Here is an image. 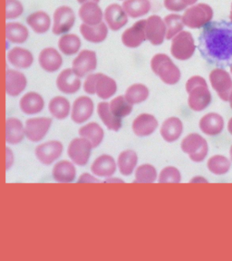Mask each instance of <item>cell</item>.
I'll use <instances>...</instances> for the list:
<instances>
[{
    "mask_svg": "<svg viewBox=\"0 0 232 261\" xmlns=\"http://www.w3.org/2000/svg\"><path fill=\"white\" fill-rule=\"evenodd\" d=\"M93 146L87 139L74 138L71 141L67 153L73 163L79 166H85L89 162Z\"/></svg>",
    "mask_w": 232,
    "mask_h": 261,
    "instance_id": "30bf717a",
    "label": "cell"
},
{
    "mask_svg": "<svg viewBox=\"0 0 232 261\" xmlns=\"http://www.w3.org/2000/svg\"><path fill=\"white\" fill-rule=\"evenodd\" d=\"M105 182L106 184H108V182H123L122 181V179H114V178H109V179H106L105 180Z\"/></svg>",
    "mask_w": 232,
    "mask_h": 261,
    "instance_id": "681fc988",
    "label": "cell"
},
{
    "mask_svg": "<svg viewBox=\"0 0 232 261\" xmlns=\"http://www.w3.org/2000/svg\"><path fill=\"white\" fill-rule=\"evenodd\" d=\"M27 23L37 34H45L51 28V18L45 11L33 12L27 17Z\"/></svg>",
    "mask_w": 232,
    "mask_h": 261,
    "instance_id": "4dcf8cb0",
    "label": "cell"
},
{
    "mask_svg": "<svg viewBox=\"0 0 232 261\" xmlns=\"http://www.w3.org/2000/svg\"><path fill=\"white\" fill-rule=\"evenodd\" d=\"M24 13V6L19 0H6L7 20L16 19Z\"/></svg>",
    "mask_w": 232,
    "mask_h": 261,
    "instance_id": "f6af8a7d",
    "label": "cell"
},
{
    "mask_svg": "<svg viewBox=\"0 0 232 261\" xmlns=\"http://www.w3.org/2000/svg\"><path fill=\"white\" fill-rule=\"evenodd\" d=\"M79 135L83 138L87 139L89 141L93 148L99 146L104 140L105 133L96 122H90L86 125L80 128Z\"/></svg>",
    "mask_w": 232,
    "mask_h": 261,
    "instance_id": "836d02e7",
    "label": "cell"
},
{
    "mask_svg": "<svg viewBox=\"0 0 232 261\" xmlns=\"http://www.w3.org/2000/svg\"><path fill=\"white\" fill-rule=\"evenodd\" d=\"M96 178H94V176L90 175L89 173H84L83 175L78 179V184H83V182H98Z\"/></svg>",
    "mask_w": 232,
    "mask_h": 261,
    "instance_id": "7dc6e473",
    "label": "cell"
},
{
    "mask_svg": "<svg viewBox=\"0 0 232 261\" xmlns=\"http://www.w3.org/2000/svg\"><path fill=\"white\" fill-rule=\"evenodd\" d=\"M79 16L81 20L86 24L89 25H95L102 22V9L98 6L97 3L94 2H87L85 4H82L81 8L79 9Z\"/></svg>",
    "mask_w": 232,
    "mask_h": 261,
    "instance_id": "484cf974",
    "label": "cell"
},
{
    "mask_svg": "<svg viewBox=\"0 0 232 261\" xmlns=\"http://www.w3.org/2000/svg\"><path fill=\"white\" fill-rule=\"evenodd\" d=\"M213 17V10L207 4H198L188 8L183 16L184 24L190 29L203 28Z\"/></svg>",
    "mask_w": 232,
    "mask_h": 261,
    "instance_id": "5b68a950",
    "label": "cell"
},
{
    "mask_svg": "<svg viewBox=\"0 0 232 261\" xmlns=\"http://www.w3.org/2000/svg\"><path fill=\"white\" fill-rule=\"evenodd\" d=\"M64 146L58 141H50L37 147L36 156L44 165H50L61 157Z\"/></svg>",
    "mask_w": 232,
    "mask_h": 261,
    "instance_id": "4fadbf2b",
    "label": "cell"
},
{
    "mask_svg": "<svg viewBox=\"0 0 232 261\" xmlns=\"http://www.w3.org/2000/svg\"><path fill=\"white\" fill-rule=\"evenodd\" d=\"M41 68L47 73H55L60 69L63 65L61 55L54 47H46L41 51L38 57Z\"/></svg>",
    "mask_w": 232,
    "mask_h": 261,
    "instance_id": "d6986e66",
    "label": "cell"
},
{
    "mask_svg": "<svg viewBox=\"0 0 232 261\" xmlns=\"http://www.w3.org/2000/svg\"><path fill=\"white\" fill-rule=\"evenodd\" d=\"M48 109L50 114L55 118L64 120L70 114L71 106L67 99L63 96H56L49 102Z\"/></svg>",
    "mask_w": 232,
    "mask_h": 261,
    "instance_id": "74e56055",
    "label": "cell"
},
{
    "mask_svg": "<svg viewBox=\"0 0 232 261\" xmlns=\"http://www.w3.org/2000/svg\"><path fill=\"white\" fill-rule=\"evenodd\" d=\"M164 23L166 25V38L168 40L173 38L177 34L182 32L184 29L183 16L177 14H171L165 16Z\"/></svg>",
    "mask_w": 232,
    "mask_h": 261,
    "instance_id": "ab89813d",
    "label": "cell"
},
{
    "mask_svg": "<svg viewBox=\"0 0 232 261\" xmlns=\"http://www.w3.org/2000/svg\"><path fill=\"white\" fill-rule=\"evenodd\" d=\"M137 163L138 156L135 151L132 150H127L121 152L117 160L119 171L121 174L124 176L131 175L134 172Z\"/></svg>",
    "mask_w": 232,
    "mask_h": 261,
    "instance_id": "d590c367",
    "label": "cell"
},
{
    "mask_svg": "<svg viewBox=\"0 0 232 261\" xmlns=\"http://www.w3.org/2000/svg\"><path fill=\"white\" fill-rule=\"evenodd\" d=\"M157 179V171L151 164H143L135 171V182L152 184Z\"/></svg>",
    "mask_w": 232,
    "mask_h": 261,
    "instance_id": "7bdbcfd3",
    "label": "cell"
},
{
    "mask_svg": "<svg viewBox=\"0 0 232 261\" xmlns=\"http://www.w3.org/2000/svg\"><path fill=\"white\" fill-rule=\"evenodd\" d=\"M132 127L135 135L146 137L154 133L158 127V121L151 114H140L135 119Z\"/></svg>",
    "mask_w": 232,
    "mask_h": 261,
    "instance_id": "44dd1931",
    "label": "cell"
},
{
    "mask_svg": "<svg viewBox=\"0 0 232 261\" xmlns=\"http://www.w3.org/2000/svg\"><path fill=\"white\" fill-rule=\"evenodd\" d=\"M230 72H231L232 73V64L230 65Z\"/></svg>",
    "mask_w": 232,
    "mask_h": 261,
    "instance_id": "680465c9",
    "label": "cell"
},
{
    "mask_svg": "<svg viewBox=\"0 0 232 261\" xmlns=\"http://www.w3.org/2000/svg\"><path fill=\"white\" fill-rule=\"evenodd\" d=\"M73 70L78 77H84L87 73L93 72L97 66L96 53L92 50H83L78 54V57L73 59Z\"/></svg>",
    "mask_w": 232,
    "mask_h": 261,
    "instance_id": "7c38bea8",
    "label": "cell"
},
{
    "mask_svg": "<svg viewBox=\"0 0 232 261\" xmlns=\"http://www.w3.org/2000/svg\"><path fill=\"white\" fill-rule=\"evenodd\" d=\"M84 90L86 94H97L98 97L107 100L115 94L117 85L113 78L104 73H91L85 81Z\"/></svg>",
    "mask_w": 232,
    "mask_h": 261,
    "instance_id": "3957f363",
    "label": "cell"
},
{
    "mask_svg": "<svg viewBox=\"0 0 232 261\" xmlns=\"http://www.w3.org/2000/svg\"><path fill=\"white\" fill-rule=\"evenodd\" d=\"M94 102L88 96H80L73 102L71 118L78 124L86 122L94 113Z\"/></svg>",
    "mask_w": 232,
    "mask_h": 261,
    "instance_id": "9a60e30c",
    "label": "cell"
},
{
    "mask_svg": "<svg viewBox=\"0 0 232 261\" xmlns=\"http://www.w3.org/2000/svg\"><path fill=\"white\" fill-rule=\"evenodd\" d=\"M229 18H230V21H231V23H232V5H231V11H230V16H229Z\"/></svg>",
    "mask_w": 232,
    "mask_h": 261,
    "instance_id": "6f0895ef",
    "label": "cell"
},
{
    "mask_svg": "<svg viewBox=\"0 0 232 261\" xmlns=\"http://www.w3.org/2000/svg\"><path fill=\"white\" fill-rule=\"evenodd\" d=\"M182 150L190 156L192 162L201 163L208 155V143L200 135L191 134L183 140Z\"/></svg>",
    "mask_w": 232,
    "mask_h": 261,
    "instance_id": "8992f818",
    "label": "cell"
},
{
    "mask_svg": "<svg viewBox=\"0 0 232 261\" xmlns=\"http://www.w3.org/2000/svg\"><path fill=\"white\" fill-rule=\"evenodd\" d=\"M181 179L182 176L179 170L172 166L164 168L160 173V184H179Z\"/></svg>",
    "mask_w": 232,
    "mask_h": 261,
    "instance_id": "ee69618b",
    "label": "cell"
},
{
    "mask_svg": "<svg viewBox=\"0 0 232 261\" xmlns=\"http://www.w3.org/2000/svg\"><path fill=\"white\" fill-rule=\"evenodd\" d=\"M196 180H199L198 182H200V180H202V182H208V180L207 179H203V178H194V179H192L191 180V182H195Z\"/></svg>",
    "mask_w": 232,
    "mask_h": 261,
    "instance_id": "f5cc1de1",
    "label": "cell"
},
{
    "mask_svg": "<svg viewBox=\"0 0 232 261\" xmlns=\"http://www.w3.org/2000/svg\"><path fill=\"white\" fill-rule=\"evenodd\" d=\"M24 127L19 119L10 117L6 122V141L9 144H18L24 139Z\"/></svg>",
    "mask_w": 232,
    "mask_h": 261,
    "instance_id": "f546056e",
    "label": "cell"
},
{
    "mask_svg": "<svg viewBox=\"0 0 232 261\" xmlns=\"http://www.w3.org/2000/svg\"><path fill=\"white\" fill-rule=\"evenodd\" d=\"M229 155H230V160L232 161V145L230 147V150H229Z\"/></svg>",
    "mask_w": 232,
    "mask_h": 261,
    "instance_id": "9f6ffc18",
    "label": "cell"
},
{
    "mask_svg": "<svg viewBox=\"0 0 232 261\" xmlns=\"http://www.w3.org/2000/svg\"><path fill=\"white\" fill-rule=\"evenodd\" d=\"M19 107L24 114L34 115L43 111L45 107V101L38 93L29 92L21 98Z\"/></svg>",
    "mask_w": 232,
    "mask_h": 261,
    "instance_id": "7402d4cb",
    "label": "cell"
},
{
    "mask_svg": "<svg viewBox=\"0 0 232 261\" xmlns=\"http://www.w3.org/2000/svg\"><path fill=\"white\" fill-rule=\"evenodd\" d=\"M75 23V15L68 6H61L56 9L53 16L52 32L57 36L65 35L73 29Z\"/></svg>",
    "mask_w": 232,
    "mask_h": 261,
    "instance_id": "ba28073f",
    "label": "cell"
},
{
    "mask_svg": "<svg viewBox=\"0 0 232 261\" xmlns=\"http://www.w3.org/2000/svg\"><path fill=\"white\" fill-rule=\"evenodd\" d=\"M78 3L79 4H85V3H87V2H94V3H99L100 2V0H78Z\"/></svg>",
    "mask_w": 232,
    "mask_h": 261,
    "instance_id": "f907efd6",
    "label": "cell"
},
{
    "mask_svg": "<svg viewBox=\"0 0 232 261\" xmlns=\"http://www.w3.org/2000/svg\"><path fill=\"white\" fill-rule=\"evenodd\" d=\"M231 167V163L222 155H214L208 161V169L216 175L226 174Z\"/></svg>",
    "mask_w": 232,
    "mask_h": 261,
    "instance_id": "60d3db41",
    "label": "cell"
},
{
    "mask_svg": "<svg viewBox=\"0 0 232 261\" xmlns=\"http://www.w3.org/2000/svg\"><path fill=\"white\" fill-rule=\"evenodd\" d=\"M122 8L127 16L133 18L145 16L151 10V2L149 0H125Z\"/></svg>",
    "mask_w": 232,
    "mask_h": 261,
    "instance_id": "e575fe53",
    "label": "cell"
},
{
    "mask_svg": "<svg viewBox=\"0 0 232 261\" xmlns=\"http://www.w3.org/2000/svg\"><path fill=\"white\" fill-rule=\"evenodd\" d=\"M164 7L170 11H183L187 6L182 0H164Z\"/></svg>",
    "mask_w": 232,
    "mask_h": 261,
    "instance_id": "bcb514c9",
    "label": "cell"
},
{
    "mask_svg": "<svg viewBox=\"0 0 232 261\" xmlns=\"http://www.w3.org/2000/svg\"><path fill=\"white\" fill-rule=\"evenodd\" d=\"M80 32L86 40L94 44H99L106 40L108 35V29L104 22L95 25H89L83 23L80 25Z\"/></svg>",
    "mask_w": 232,
    "mask_h": 261,
    "instance_id": "cb8c5ba5",
    "label": "cell"
},
{
    "mask_svg": "<svg viewBox=\"0 0 232 261\" xmlns=\"http://www.w3.org/2000/svg\"><path fill=\"white\" fill-rule=\"evenodd\" d=\"M98 115L102 120L104 124L109 130L118 132L122 127V120L114 115L110 109L109 103L107 102H102L98 103Z\"/></svg>",
    "mask_w": 232,
    "mask_h": 261,
    "instance_id": "1f68e13d",
    "label": "cell"
},
{
    "mask_svg": "<svg viewBox=\"0 0 232 261\" xmlns=\"http://www.w3.org/2000/svg\"><path fill=\"white\" fill-rule=\"evenodd\" d=\"M28 86V80L24 73L16 70L8 69L6 72V93L9 96L16 97L24 92Z\"/></svg>",
    "mask_w": 232,
    "mask_h": 261,
    "instance_id": "ac0fdd59",
    "label": "cell"
},
{
    "mask_svg": "<svg viewBox=\"0 0 232 261\" xmlns=\"http://www.w3.org/2000/svg\"><path fill=\"white\" fill-rule=\"evenodd\" d=\"M228 130L230 133V135H232V118L228 121Z\"/></svg>",
    "mask_w": 232,
    "mask_h": 261,
    "instance_id": "db71d44e",
    "label": "cell"
},
{
    "mask_svg": "<svg viewBox=\"0 0 232 261\" xmlns=\"http://www.w3.org/2000/svg\"><path fill=\"white\" fill-rule=\"evenodd\" d=\"M105 20L109 29L113 31H117L123 28L128 22V16L122 7L118 4H112L106 8L105 14Z\"/></svg>",
    "mask_w": 232,
    "mask_h": 261,
    "instance_id": "ffe728a7",
    "label": "cell"
},
{
    "mask_svg": "<svg viewBox=\"0 0 232 261\" xmlns=\"http://www.w3.org/2000/svg\"><path fill=\"white\" fill-rule=\"evenodd\" d=\"M224 128V120L216 113H210L204 115L200 121V129L207 135H220Z\"/></svg>",
    "mask_w": 232,
    "mask_h": 261,
    "instance_id": "d4e9b609",
    "label": "cell"
},
{
    "mask_svg": "<svg viewBox=\"0 0 232 261\" xmlns=\"http://www.w3.org/2000/svg\"><path fill=\"white\" fill-rule=\"evenodd\" d=\"M210 81L219 97L224 102H228L232 91V79L229 73L222 68L212 70L210 74Z\"/></svg>",
    "mask_w": 232,
    "mask_h": 261,
    "instance_id": "8fae6325",
    "label": "cell"
},
{
    "mask_svg": "<svg viewBox=\"0 0 232 261\" xmlns=\"http://www.w3.org/2000/svg\"><path fill=\"white\" fill-rule=\"evenodd\" d=\"M182 1L188 7V6H192V5L195 4L198 0H182Z\"/></svg>",
    "mask_w": 232,
    "mask_h": 261,
    "instance_id": "816d5d0a",
    "label": "cell"
},
{
    "mask_svg": "<svg viewBox=\"0 0 232 261\" xmlns=\"http://www.w3.org/2000/svg\"><path fill=\"white\" fill-rule=\"evenodd\" d=\"M186 91L189 94L188 103L192 110H205L212 102V94L207 82L201 76L195 75L190 78L186 84Z\"/></svg>",
    "mask_w": 232,
    "mask_h": 261,
    "instance_id": "7a4b0ae2",
    "label": "cell"
},
{
    "mask_svg": "<svg viewBox=\"0 0 232 261\" xmlns=\"http://www.w3.org/2000/svg\"><path fill=\"white\" fill-rule=\"evenodd\" d=\"M8 60L16 68L27 69L34 63L33 54L23 47H14L8 54Z\"/></svg>",
    "mask_w": 232,
    "mask_h": 261,
    "instance_id": "4316f807",
    "label": "cell"
},
{
    "mask_svg": "<svg viewBox=\"0 0 232 261\" xmlns=\"http://www.w3.org/2000/svg\"><path fill=\"white\" fill-rule=\"evenodd\" d=\"M145 36L153 45L163 44L166 37V25L161 16H151L146 19Z\"/></svg>",
    "mask_w": 232,
    "mask_h": 261,
    "instance_id": "5bb4252c",
    "label": "cell"
},
{
    "mask_svg": "<svg viewBox=\"0 0 232 261\" xmlns=\"http://www.w3.org/2000/svg\"><path fill=\"white\" fill-rule=\"evenodd\" d=\"M58 47L65 56H73L81 48V40L78 35L65 34L58 41Z\"/></svg>",
    "mask_w": 232,
    "mask_h": 261,
    "instance_id": "8d00e7d4",
    "label": "cell"
},
{
    "mask_svg": "<svg viewBox=\"0 0 232 261\" xmlns=\"http://www.w3.org/2000/svg\"><path fill=\"white\" fill-rule=\"evenodd\" d=\"M6 37L14 44H24L29 39V29L20 23L9 22L6 24Z\"/></svg>",
    "mask_w": 232,
    "mask_h": 261,
    "instance_id": "d6a6232c",
    "label": "cell"
},
{
    "mask_svg": "<svg viewBox=\"0 0 232 261\" xmlns=\"http://www.w3.org/2000/svg\"><path fill=\"white\" fill-rule=\"evenodd\" d=\"M196 45L192 35L187 31H182L177 34L172 39L171 52L176 59L184 61L194 55Z\"/></svg>",
    "mask_w": 232,
    "mask_h": 261,
    "instance_id": "52a82bcc",
    "label": "cell"
},
{
    "mask_svg": "<svg viewBox=\"0 0 232 261\" xmlns=\"http://www.w3.org/2000/svg\"><path fill=\"white\" fill-rule=\"evenodd\" d=\"M199 49L206 61L217 66L232 64V23L214 21L204 25Z\"/></svg>",
    "mask_w": 232,
    "mask_h": 261,
    "instance_id": "6da1fadb",
    "label": "cell"
},
{
    "mask_svg": "<svg viewBox=\"0 0 232 261\" xmlns=\"http://www.w3.org/2000/svg\"><path fill=\"white\" fill-rule=\"evenodd\" d=\"M54 179L57 182H72L75 179L76 170L73 163L68 161H60L54 166L52 171Z\"/></svg>",
    "mask_w": 232,
    "mask_h": 261,
    "instance_id": "83f0119b",
    "label": "cell"
},
{
    "mask_svg": "<svg viewBox=\"0 0 232 261\" xmlns=\"http://www.w3.org/2000/svg\"><path fill=\"white\" fill-rule=\"evenodd\" d=\"M6 151H7V165H6V167H7V171H8L11 168L13 163H14V154H13L11 149H9L8 147L6 148Z\"/></svg>",
    "mask_w": 232,
    "mask_h": 261,
    "instance_id": "c3c4849f",
    "label": "cell"
},
{
    "mask_svg": "<svg viewBox=\"0 0 232 261\" xmlns=\"http://www.w3.org/2000/svg\"><path fill=\"white\" fill-rule=\"evenodd\" d=\"M52 123V119L48 117L29 119L24 124V135L33 143H38L47 135Z\"/></svg>",
    "mask_w": 232,
    "mask_h": 261,
    "instance_id": "9c48e42d",
    "label": "cell"
},
{
    "mask_svg": "<svg viewBox=\"0 0 232 261\" xmlns=\"http://www.w3.org/2000/svg\"><path fill=\"white\" fill-rule=\"evenodd\" d=\"M112 113L118 118H123L126 117L127 115L132 113L133 111V105L127 101L124 96L120 95L109 103Z\"/></svg>",
    "mask_w": 232,
    "mask_h": 261,
    "instance_id": "b9f144b4",
    "label": "cell"
},
{
    "mask_svg": "<svg viewBox=\"0 0 232 261\" xmlns=\"http://www.w3.org/2000/svg\"><path fill=\"white\" fill-rule=\"evenodd\" d=\"M151 70L166 85L173 86L181 79V71L171 58L165 54H158L152 57Z\"/></svg>",
    "mask_w": 232,
    "mask_h": 261,
    "instance_id": "277c9868",
    "label": "cell"
},
{
    "mask_svg": "<svg viewBox=\"0 0 232 261\" xmlns=\"http://www.w3.org/2000/svg\"><path fill=\"white\" fill-rule=\"evenodd\" d=\"M57 86L63 94H73L81 88V80L72 68H68L63 70L57 76Z\"/></svg>",
    "mask_w": 232,
    "mask_h": 261,
    "instance_id": "e0dca14e",
    "label": "cell"
},
{
    "mask_svg": "<svg viewBox=\"0 0 232 261\" xmlns=\"http://www.w3.org/2000/svg\"><path fill=\"white\" fill-rule=\"evenodd\" d=\"M184 124L177 117H171L164 121L161 127V135L168 143H173L183 134Z\"/></svg>",
    "mask_w": 232,
    "mask_h": 261,
    "instance_id": "f1b7e54d",
    "label": "cell"
},
{
    "mask_svg": "<svg viewBox=\"0 0 232 261\" xmlns=\"http://www.w3.org/2000/svg\"><path fill=\"white\" fill-rule=\"evenodd\" d=\"M149 89L142 84H135L131 86L125 92L124 97L131 105H138L146 101L149 97Z\"/></svg>",
    "mask_w": 232,
    "mask_h": 261,
    "instance_id": "f35d334b",
    "label": "cell"
},
{
    "mask_svg": "<svg viewBox=\"0 0 232 261\" xmlns=\"http://www.w3.org/2000/svg\"><path fill=\"white\" fill-rule=\"evenodd\" d=\"M228 102H229V105H230V107L232 108V91L230 94H229V97H228Z\"/></svg>",
    "mask_w": 232,
    "mask_h": 261,
    "instance_id": "11a10c76",
    "label": "cell"
},
{
    "mask_svg": "<svg viewBox=\"0 0 232 261\" xmlns=\"http://www.w3.org/2000/svg\"><path fill=\"white\" fill-rule=\"evenodd\" d=\"M91 171L98 177H112L116 171V163L110 155H101L92 164Z\"/></svg>",
    "mask_w": 232,
    "mask_h": 261,
    "instance_id": "603a6c76",
    "label": "cell"
},
{
    "mask_svg": "<svg viewBox=\"0 0 232 261\" xmlns=\"http://www.w3.org/2000/svg\"><path fill=\"white\" fill-rule=\"evenodd\" d=\"M145 24L146 20L137 21L130 29H126L122 36L123 45L130 48H135L142 45L146 40Z\"/></svg>",
    "mask_w": 232,
    "mask_h": 261,
    "instance_id": "2e32d148",
    "label": "cell"
}]
</instances>
